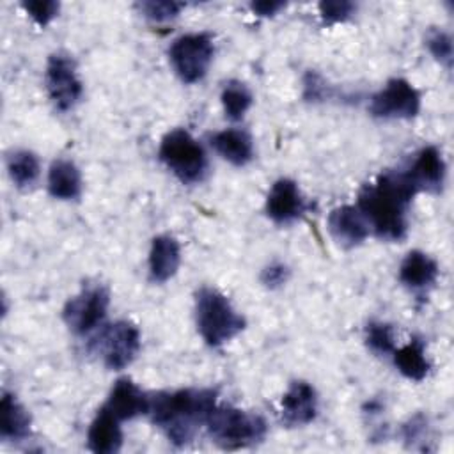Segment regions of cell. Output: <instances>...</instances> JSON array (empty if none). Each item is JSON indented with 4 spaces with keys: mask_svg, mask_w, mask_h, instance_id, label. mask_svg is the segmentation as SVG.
<instances>
[{
    "mask_svg": "<svg viewBox=\"0 0 454 454\" xmlns=\"http://www.w3.org/2000/svg\"><path fill=\"white\" fill-rule=\"evenodd\" d=\"M319 397L316 388L303 380L293 381L280 401V413L284 424L296 427L307 426L317 417Z\"/></svg>",
    "mask_w": 454,
    "mask_h": 454,
    "instance_id": "4fadbf2b",
    "label": "cell"
},
{
    "mask_svg": "<svg viewBox=\"0 0 454 454\" xmlns=\"http://www.w3.org/2000/svg\"><path fill=\"white\" fill-rule=\"evenodd\" d=\"M438 273V262L422 250H410L399 264V280L413 293H424L433 287Z\"/></svg>",
    "mask_w": 454,
    "mask_h": 454,
    "instance_id": "2e32d148",
    "label": "cell"
},
{
    "mask_svg": "<svg viewBox=\"0 0 454 454\" xmlns=\"http://www.w3.org/2000/svg\"><path fill=\"white\" fill-rule=\"evenodd\" d=\"M364 340L374 355H392L395 349L394 326L385 321H369L364 330Z\"/></svg>",
    "mask_w": 454,
    "mask_h": 454,
    "instance_id": "d4e9b609",
    "label": "cell"
},
{
    "mask_svg": "<svg viewBox=\"0 0 454 454\" xmlns=\"http://www.w3.org/2000/svg\"><path fill=\"white\" fill-rule=\"evenodd\" d=\"M264 209L268 218H271L275 223L287 225L300 220L307 213L309 202L305 200L296 181L280 177L271 184Z\"/></svg>",
    "mask_w": 454,
    "mask_h": 454,
    "instance_id": "8fae6325",
    "label": "cell"
},
{
    "mask_svg": "<svg viewBox=\"0 0 454 454\" xmlns=\"http://www.w3.org/2000/svg\"><path fill=\"white\" fill-rule=\"evenodd\" d=\"M0 436L11 442L27 440L32 434V419L16 395L4 392L0 401Z\"/></svg>",
    "mask_w": 454,
    "mask_h": 454,
    "instance_id": "ffe728a7",
    "label": "cell"
},
{
    "mask_svg": "<svg viewBox=\"0 0 454 454\" xmlns=\"http://www.w3.org/2000/svg\"><path fill=\"white\" fill-rule=\"evenodd\" d=\"M328 231L332 238L346 248L362 245L371 234L367 220L364 218L360 209L351 204H344L330 211Z\"/></svg>",
    "mask_w": 454,
    "mask_h": 454,
    "instance_id": "5bb4252c",
    "label": "cell"
},
{
    "mask_svg": "<svg viewBox=\"0 0 454 454\" xmlns=\"http://www.w3.org/2000/svg\"><path fill=\"white\" fill-rule=\"evenodd\" d=\"M87 445L96 454H114L122 447L121 420L101 406L87 431Z\"/></svg>",
    "mask_w": 454,
    "mask_h": 454,
    "instance_id": "d6986e66",
    "label": "cell"
},
{
    "mask_svg": "<svg viewBox=\"0 0 454 454\" xmlns=\"http://www.w3.org/2000/svg\"><path fill=\"white\" fill-rule=\"evenodd\" d=\"M216 406L213 388H181L151 395L149 413L170 443L183 447L190 443L199 429L206 426L211 410Z\"/></svg>",
    "mask_w": 454,
    "mask_h": 454,
    "instance_id": "7a4b0ae2",
    "label": "cell"
},
{
    "mask_svg": "<svg viewBox=\"0 0 454 454\" xmlns=\"http://www.w3.org/2000/svg\"><path fill=\"white\" fill-rule=\"evenodd\" d=\"M181 264V247L177 239L170 234H158L149 250L147 268L149 277L156 284H163L170 280Z\"/></svg>",
    "mask_w": 454,
    "mask_h": 454,
    "instance_id": "e0dca14e",
    "label": "cell"
},
{
    "mask_svg": "<svg viewBox=\"0 0 454 454\" xmlns=\"http://www.w3.org/2000/svg\"><path fill=\"white\" fill-rule=\"evenodd\" d=\"M158 158L184 184L204 181L209 168L204 147L183 128H174L163 135Z\"/></svg>",
    "mask_w": 454,
    "mask_h": 454,
    "instance_id": "5b68a950",
    "label": "cell"
},
{
    "mask_svg": "<svg viewBox=\"0 0 454 454\" xmlns=\"http://www.w3.org/2000/svg\"><path fill=\"white\" fill-rule=\"evenodd\" d=\"M404 174L408 176L417 192H442L447 174V165L442 156V151L436 145L422 147L415 154L411 165L404 170Z\"/></svg>",
    "mask_w": 454,
    "mask_h": 454,
    "instance_id": "7c38bea8",
    "label": "cell"
},
{
    "mask_svg": "<svg viewBox=\"0 0 454 454\" xmlns=\"http://www.w3.org/2000/svg\"><path fill=\"white\" fill-rule=\"evenodd\" d=\"M44 85L57 110L67 112L74 108L83 94L74 59L62 51L51 53L44 69Z\"/></svg>",
    "mask_w": 454,
    "mask_h": 454,
    "instance_id": "ba28073f",
    "label": "cell"
},
{
    "mask_svg": "<svg viewBox=\"0 0 454 454\" xmlns=\"http://www.w3.org/2000/svg\"><path fill=\"white\" fill-rule=\"evenodd\" d=\"M101 358L106 369H126L140 351V332L128 319H119L110 325L99 340Z\"/></svg>",
    "mask_w": 454,
    "mask_h": 454,
    "instance_id": "30bf717a",
    "label": "cell"
},
{
    "mask_svg": "<svg viewBox=\"0 0 454 454\" xmlns=\"http://www.w3.org/2000/svg\"><path fill=\"white\" fill-rule=\"evenodd\" d=\"M183 7H184V4L174 2V0H151V2H140L138 4L140 12L147 20L156 21V23L174 20L181 12Z\"/></svg>",
    "mask_w": 454,
    "mask_h": 454,
    "instance_id": "4316f807",
    "label": "cell"
},
{
    "mask_svg": "<svg viewBox=\"0 0 454 454\" xmlns=\"http://www.w3.org/2000/svg\"><path fill=\"white\" fill-rule=\"evenodd\" d=\"M215 41L207 32H190L176 37L168 46L172 69L184 83L200 82L213 62Z\"/></svg>",
    "mask_w": 454,
    "mask_h": 454,
    "instance_id": "8992f818",
    "label": "cell"
},
{
    "mask_svg": "<svg viewBox=\"0 0 454 454\" xmlns=\"http://www.w3.org/2000/svg\"><path fill=\"white\" fill-rule=\"evenodd\" d=\"M286 7L284 2H252L250 9L257 14V16H275L278 11H282Z\"/></svg>",
    "mask_w": 454,
    "mask_h": 454,
    "instance_id": "4dcf8cb0",
    "label": "cell"
},
{
    "mask_svg": "<svg viewBox=\"0 0 454 454\" xmlns=\"http://www.w3.org/2000/svg\"><path fill=\"white\" fill-rule=\"evenodd\" d=\"M149 403L151 395H147L137 383L129 378H119L103 406L122 422L149 413Z\"/></svg>",
    "mask_w": 454,
    "mask_h": 454,
    "instance_id": "9a60e30c",
    "label": "cell"
},
{
    "mask_svg": "<svg viewBox=\"0 0 454 454\" xmlns=\"http://www.w3.org/2000/svg\"><path fill=\"white\" fill-rule=\"evenodd\" d=\"M211 147L218 156L234 167H245L254 160V140L241 128H225L209 138Z\"/></svg>",
    "mask_w": 454,
    "mask_h": 454,
    "instance_id": "ac0fdd59",
    "label": "cell"
},
{
    "mask_svg": "<svg viewBox=\"0 0 454 454\" xmlns=\"http://www.w3.org/2000/svg\"><path fill=\"white\" fill-rule=\"evenodd\" d=\"M21 5L39 27H46L53 18H57L60 9V4L53 0H32V2H23Z\"/></svg>",
    "mask_w": 454,
    "mask_h": 454,
    "instance_id": "f1b7e54d",
    "label": "cell"
},
{
    "mask_svg": "<svg viewBox=\"0 0 454 454\" xmlns=\"http://www.w3.org/2000/svg\"><path fill=\"white\" fill-rule=\"evenodd\" d=\"M417 193L404 170H388L360 188L356 207L380 239L401 241L408 234V211Z\"/></svg>",
    "mask_w": 454,
    "mask_h": 454,
    "instance_id": "6da1fadb",
    "label": "cell"
},
{
    "mask_svg": "<svg viewBox=\"0 0 454 454\" xmlns=\"http://www.w3.org/2000/svg\"><path fill=\"white\" fill-rule=\"evenodd\" d=\"M426 46L429 50V53L445 67H450L452 64V37L450 34H447L442 28H431L426 35Z\"/></svg>",
    "mask_w": 454,
    "mask_h": 454,
    "instance_id": "484cf974",
    "label": "cell"
},
{
    "mask_svg": "<svg viewBox=\"0 0 454 454\" xmlns=\"http://www.w3.org/2000/svg\"><path fill=\"white\" fill-rule=\"evenodd\" d=\"M7 174L11 181L21 188H32L41 174V163L39 158L28 151V149H16L7 156Z\"/></svg>",
    "mask_w": 454,
    "mask_h": 454,
    "instance_id": "603a6c76",
    "label": "cell"
},
{
    "mask_svg": "<svg viewBox=\"0 0 454 454\" xmlns=\"http://www.w3.org/2000/svg\"><path fill=\"white\" fill-rule=\"evenodd\" d=\"M369 112L383 121L413 119L420 112V92L404 78H390L371 98Z\"/></svg>",
    "mask_w": 454,
    "mask_h": 454,
    "instance_id": "9c48e42d",
    "label": "cell"
},
{
    "mask_svg": "<svg viewBox=\"0 0 454 454\" xmlns=\"http://www.w3.org/2000/svg\"><path fill=\"white\" fill-rule=\"evenodd\" d=\"M110 294L101 284H89L69 298L62 309V319L76 335H89L98 330L108 314Z\"/></svg>",
    "mask_w": 454,
    "mask_h": 454,
    "instance_id": "52a82bcc",
    "label": "cell"
},
{
    "mask_svg": "<svg viewBox=\"0 0 454 454\" xmlns=\"http://www.w3.org/2000/svg\"><path fill=\"white\" fill-rule=\"evenodd\" d=\"M220 101H222L225 115L231 121H241L245 117V114L250 110L254 96L243 82L229 80L222 89Z\"/></svg>",
    "mask_w": 454,
    "mask_h": 454,
    "instance_id": "cb8c5ba5",
    "label": "cell"
},
{
    "mask_svg": "<svg viewBox=\"0 0 454 454\" xmlns=\"http://www.w3.org/2000/svg\"><path fill=\"white\" fill-rule=\"evenodd\" d=\"M48 192L59 200H76L82 195V174L74 161L59 158L48 170Z\"/></svg>",
    "mask_w": 454,
    "mask_h": 454,
    "instance_id": "44dd1931",
    "label": "cell"
},
{
    "mask_svg": "<svg viewBox=\"0 0 454 454\" xmlns=\"http://www.w3.org/2000/svg\"><path fill=\"white\" fill-rule=\"evenodd\" d=\"M355 11H356V5L348 0H328L319 4V16L325 25L346 21Z\"/></svg>",
    "mask_w": 454,
    "mask_h": 454,
    "instance_id": "83f0119b",
    "label": "cell"
},
{
    "mask_svg": "<svg viewBox=\"0 0 454 454\" xmlns=\"http://www.w3.org/2000/svg\"><path fill=\"white\" fill-rule=\"evenodd\" d=\"M395 369L411 381H422L431 369V362L426 355V346L420 339H411L408 344L392 351Z\"/></svg>",
    "mask_w": 454,
    "mask_h": 454,
    "instance_id": "7402d4cb",
    "label": "cell"
},
{
    "mask_svg": "<svg viewBox=\"0 0 454 454\" xmlns=\"http://www.w3.org/2000/svg\"><path fill=\"white\" fill-rule=\"evenodd\" d=\"M195 323L200 337L211 348H220L245 330V317L231 300L215 287H200L195 294Z\"/></svg>",
    "mask_w": 454,
    "mask_h": 454,
    "instance_id": "3957f363",
    "label": "cell"
},
{
    "mask_svg": "<svg viewBox=\"0 0 454 454\" xmlns=\"http://www.w3.org/2000/svg\"><path fill=\"white\" fill-rule=\"evenodd\" d=\"M204 427L218 447L229 450L255 445L268 433V424L259 413L229 404H216Z\"/></svg>",
    "mask_w": 454,
    "mask_h": 454,
    "instance_id": "277c9868",
    "label": "cell"
},
{
    "mask_svg": "<svg viewBox=\"0 0 454 454\" xmlns=\"http://www.w3.org/2000/svg\"><path fill=\"white\" fill-rule=\"evenodd\" d=\"M287 278H289V268L282 262H271L261 273V282L270 289L284 286L287 282Z\"/></svg>",
    "mask_w": 454,
    "mask_h": 454,
    "instance_id": "f546056e",
    "label": "cell"
}]
</instances>
